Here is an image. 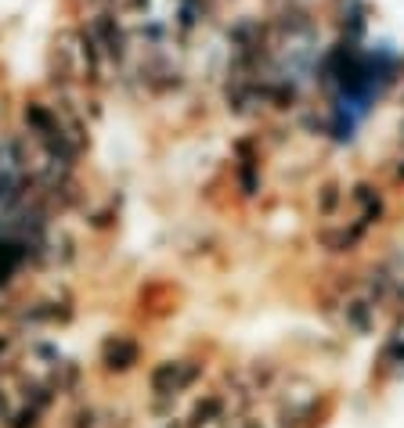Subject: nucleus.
<instances>
[{"instance_id": "1", "label": "nucleus", "mask_w": 404, "mask_h": 428, "mask_svg": "<svg viewBox=\"0 0 404 428\" xmlns=\"http://www.w3.org/2000/svg\"><path fill=\"white\" fill-rule=\"evenodd\" d=\"M354 205L361 209V223H375L383 216V194L372 184H357L354 188Z\"/></svg>"}]
</instances>
